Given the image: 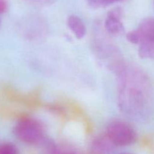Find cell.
Masks as SVG:
<instances>
[{
	"label": "cell",
	"instance_id": "1",
	"mask_svg": "<svg viewBox=\"0 0 154 154\" xmlns=\"http://www.w3.org/2000/svg\"><path fill=\"white\" fill-rule=\"evenodd\" d=\"M118 102L120 109L136 120H147L153 114L154 96L148 77L132 66H117Z\"/></svg>",
	"mask_w": 154,
	"mask_h": 154
},
{
	"label": "cell",
	"instance_id": "2",
	"mask_svg": "<svg viewBox=\"0 0 154 154\" xmlns=\"http://www.w3.org/2000/svg\"><path fill=\"white\" fill-rule=\"evenodd\" d=\"M14 134L18 140L27 144H38L45 141V130L42 123L32 117L20 119L14 127Z\"/></svg>",
	"mask_w": 154,
	"mask_h": 154
},
{
	"label": "cell",
	"instance_id": "3",
	"mask_svg": "<svg viewBox=\"0 0 154 154\" xmlns=\"http://www.w3.org/2000/svg\"><path fill=\"white\" fill-rule=\"evenodd\" d=\"M139 38L138 55L142 59L154 60V18L147 17L136 29Z\"/></svg>",
	"mask_w": 154,
	"mask_h": 154
},
{
	"label": "cell",
	"instance_id": "4",
	"mask_svg": "<svg viewBox=\"0 0 154 154\" xmlns=\"http://www.w3.org/2000/svg\"><path fill=\"white\" fill-rule=\"evenodd\" d=\"M107 136L116 147H123L135 142L137 135L133 128L126 122L114 120L107 128Z\"/></svg>",
	"mask_w": 154,
	"mask_h": 154
},
{
	"label": "cell",
	"instance_id": "5",
	"mask_svg": "<svg viewBox=\"0 0 154 154\" xmlns=\"http://www.w3.org/2000/svg\"><path fill=\"white\" fill-rule=\"evenodd\" d=\"M122 17L123 10L120 8H114L108 11L105 21V27L110 34L120 35L124 32Z\"/></svg>",
	"mask_w": 154,
	"mask_h": 154
},
{
	"label": "cell",
	"instance_id": "6",
	"mask_svg": "<svg viewBox=\"0 0 154 154\" xmlns=\"http://www.w3.org/2000/svg\"><path fill=\"white\" fill-rule=\"evenodd\" d=\"M115 147L107 135L97 137L91 144V150L94 154H111Z\"/></svg>",
	"mask_w": 154,
	"mask_h": 154
},
{
	"label": "cell",
	"instance_id": "7",
	"mask_svg": "<svg viewBox=\"0 0 154 154\" xmlns=\"http://www.w3.org/2000/svg\"><path fill=\"white\" fill-rule=\"evenodd\" d=\"M67 25L78 39H81L86 35L87 28L82 20L76 15H71L68 17Z\"/></svg>",
	"mask_w": 154,
	"mask_h": 154
},
{
	"label": "cell",
	"instance_id": "8",
	"mask_svg": "<svg viewBox=\"0 0 154 154\" xmlns=\"http://www.w3.org/2000/svg\"><path fill=\"white\" fill-rule=\"evenodd\" d=\"M47 154H81L77 149L69 145H55L51 144L48 147Z\"/></svg>",
	"mask_w": 154,
	"mask_h": 154
},
{
	"label": "cell",
	"instance_id": "9",
	"mask_svg": "<svg viewBox=\"0 0 154 154\" xmlns=\"http://www.w3.org/2000/svg\"><path fill=\"white\" fill-rule=\"evenodd\" d=\"M87 1L90 7L93 8H101L107 7L117 2L122 1V0H87Z\"/></svg>",
	"mask_w": 154,
	"mask_h": 154
},
{
	"label": "cell",
	"instance_id": "10",
	"mask_svg": "<svg viewBox=\"0 0 154 154\" xmlns=\"http://www.w3.org/2000/svg\"><path fill=\"white\" fill-rule=\"evenodd\" d=\"M0 154H19V150L12 143H3L0 144Z\"/></svg>",
	"mask_w": 154,
	"mask_h": 154
},
{
	"label": "cell",
	"instance_id": "11",
	"mask_svg": "<svg viewBox=\"0 0 154 154\" xmlns=\"http://www.w3.org/2000/svg\"><path fill=\"white\" fill-rule=\"evenodd\" d=\"M126 38L129 41V42H131L132 44L134 45H138V42H139V38H138V35L137 33L136 30H133V31H131L129 32H128L126 34Z\"/></svg>",
	"mask_w": 154,
	"mask_h": 154
},
{
	"label": "cell",
	"instance_id": "12",
	"mask_svg": "<svg viewBox=\"0 0 154 154\" xmlns=\"http://www.w3.org/2000/svg\"><path fill=\"white\" fill-rule=\"evenodd\" d=\"M8 4L7 0H0V14L7 11Z\"/></svg>",
	"mask_w": 154,
	"mask_h": 154
},
{
	"label": "cell",
	"instance_id": "13",
	"mask_svg": "<svg viewBox=\"0 0 154 154\" xmlns=\"http://www.w3.org/2000/svg\"><path fill=\"white\" fill-rule=\"evenodd\" d=\"M32 1L35 2H48L50 0H32Z\"/></svg>",
	"mask_w": 154,
	"mask_h": 154
},
{
	"label": "cell",
	"instance_id": "14",
	"mask_svg": "<svg viewBox=\"0 0 154 154\" xmlns=\"http://www.w3.org/2000/svg\"><path fill=\"white\" fill-rule=\"evenodd\" d=\"M123 154H128V153H123Z\"/></svg>",
	"mask_w": 154,
	"mask_h": 154
}]
</instances>
